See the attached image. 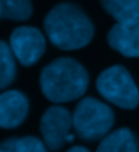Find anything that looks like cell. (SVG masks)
I'll return each mask as SVG.
<instances>
[{
    "instance_id": "cell-1",
    "label": "cell",
    "mask_w": 139,
    "mask_h": 152,
    "mask_svg": "<svg viewBox=\"0 0 139 152\" xmlns=\"http://www.w3.org/2000/svg\"><path fill=\"white\" fill-rule=\"evenodd\" d=\"M46 37L62 51H77L94 37V23L78 4L63 1L53 6L44 19Z\"/></svg>"
},
{
    "instance_id": "cell-2",
    "label": "cell",
    "mask_w": 139,
    "mask_h": 152,
    "mask_svg": "<svg viewBox=\"0 0 139 152\" xmlns=\"http://www.w3.org/2000/svg\"><path fill=\"white\" fill-rule=\"evenodd\" d=\"M86 67L72 58H57L40 74V88L49 102L60 104L83 97L89 88Z\"/></svg>"
},
{
    "instance_id": "cell-3",
    "label": "cell",
    "mask_w": 139,
    "mask_h": 152,
    "mask_svg": "<svg viewBox=\"0 0 139 152\" xmlns=\"http://www.w3.org/2000/svg\"><path fill=\"white\" fill-rule=\"evenodd\" d=\"M72 124L80 140L97 141L109 134L115 124V113L106 103L87 96L74 108Z\"/></svg>"
},
{
    "instance_id": "cell-4",
    "label": "cell",
    "mask_w": 139,
    "mask_h": 152,
    "mask_svg": "<svg viewBox=\"0 0 139 152\" xmlns=\"http://www.w3.org/2000/svg\"><path fill=\"white\" fill-rule=\"evenodd\" d=\"M98 93L111 104L134 110L139 104V88L124 66L115 64L100 73L96 81Z\"/></svg>"
},
{
    "instance_id": "cell-5",
    "label": "cell",
    "mask_w": 139,
    "mask_h": 152,
    "mask_svg": "<svg viewBox=\"0 0 139 152\" xmlns=\"http://www.w3.org/2000/svg\"><path fill=\"white\" fill-rule=\"evenodd\" d=\"M74 129L72 114L62 106H51L42 114L40 132L49 151H59Z\"/></svg>"
},
{
    "instance_id": "cell-6",
    "label": "cell",
    "mask_w": 139,
    "mask_h": 152,
    "mask_svg": "<svg viewBox=\"0 0 139 152\" xmlns=\"http://www.w3.org/2000/svg\"><path fill=\"white\" fill-rule=\"evenodd\" d=\"M10 47L17 60L23 66H33L45 53V36L34 26H21L11 33Z\"/></svg>"
},
{
    "instance_id": "cell-7",
    "label": "cell",
    "mask_w": 139,
    "mask_h": 152,
    "mask_svg": "<svg viewBox=\"0 0 139 152\" xmlns=\"http://www.w3.org/2000/svg\"><path fill=\"white\" fill-rule=\"evenodd\" d=\"M29 113V99L19 91L0 93V127L14 129L22 125Z\"/></svg>"
},
{
    "instance_id": "cell-8",
    "label": "cell",
    "mask_w": 139,
    "mask_h": 152,
    "mask_svg": "<svg viewBox=\"0 0 139 152\" xmlns=\"http://www.w3.org/2000/svg\"><path fill=\"white\" fill-rule=\"evenodd\" d=\"M112 50L125 58H139V21L132 23H115L106 34Z\"/></svg>"
},
{
    "instance_id": "cell-9",
    "label": "cell",
    "mask_w": 139,
    "mask_h": 152,
    "mask_svg": "<svg viewBox=\"0 0 139 152\" xmlns=\"http://www.w3.org/2000/svg\"><path fill=\"white\" fill-rule=\"evenodd\" d=\"M96 152H139V138L128 127H119L101 140Z\"/></svg>"
},
{
    "instance_id": "cell-10",
    "label": "cell",
    "mask_w": 139,
    "mask_h": 152,
    "mask_svg": "<svg viewBox=\"0 0 139 152\" xmlns=\"http://www.w3.org/2000/svg\"><path fill=\"white\" fill-rule=\"evenodd\" d=\"M101 6L116 23H132L139 21V0H100Z\"/></svg>"
},
{
    "instance_id": "cell-11",
    "label": "cell",
    "mask_w": 139,
    "mask_h": 152,
    "mask_svg": "<svg viewBox=\"0 0 139 152\" xmlns=\"http://www.w3.org/2000/svg\"><path fill=\"white\" fill-rule=\"evenodd\" d=\"M17 64L11 47L7 42L0 41V89L7 88L15 80Z\"/></svg>"
},
{
    "instance_id": "cell-12",
    "label": "cell",
    "mask_w": 139,
    "mask_h": 152,
    "mask_svg": "<svg viewBox=\"0 0 139 152\" xmlns=\"http://www.w3.org/2000/svg\"><path fill=\"white\" fill-rule=\"evenodd\" d=\"M1 17L11 21H26L33 14L31 0H0Z\"/></svg>"
},
{
    "instance_id": "cell-13",
    "label": "cell",
    "mask_w": 139,
    "mask_h": 152,
    "mask_svg": "<svg viewBox=\"0 0 139 152\" xmlns=\"http://www.w3.org/2000/svg\"><path fill=\"white\" fill-rule=\"evenodd\" d=\"M17 152H48V148L42 140L34 136H26L18 140Z\"/></svg>"
},
{
    "instance_id": "cell-14",
    "label": "cell",
    "mask_w": 139,
    "mask_h": 152,
    "mask_svg": "<svg viewBox=\"0 0 139 152\" xmlns=\"http://www.w3.org/2000/svg\"><path fill=\"white\" fill-rule=\"evenodd\" d=\"M18 140H19V138H15V137L4 140V141L0 144V152H17Z\"/></svg>"
},
{
    "instance_id": "cell-15",
    "label": "cell",
    "mask_w": 139,
    "mask_h": 152,
    "mask_svg": "<svg viewBox=\"0 0 139 152\" xmlns=\"http://www.w3.org/2000/svg\"><path fill=\"white\" fill-rule=\"evenodd\" d=\"M66 152H90L87 148L82 147V145H75V147H71L70 149H67Z\"/></svg>"
},
{
    "instance_id": "cell-16",
    "label": "cell",
    "mask_w": 139,
    "mask_h": 152,
    "mask_svg": "<svg viewBox=\"0 0 139 152\" xmlns=\"http://www.w3.org/2000/svg\"><path fill=\"white\" fill-rule=\"evenodd\" d=\"M74 137H75V136H74L72 133H71V134H70L68 137H67V142H71V141H74Z\"/></svg>"
},
{
    "instance_id": "cell-17",
    "label": "cell",
    "mask_w": 139,
    "mask_h": 152,
    "mask_svg": "<svg viewBox=\"0 0 139 152\" xmlns=\"http://www.w3.org/2000/svg\"><path fill=\"white\" fill-rule=\"evenodd\" d=\"M0 18H1V8H0Z\"/></svg>"
}]
</instances>
